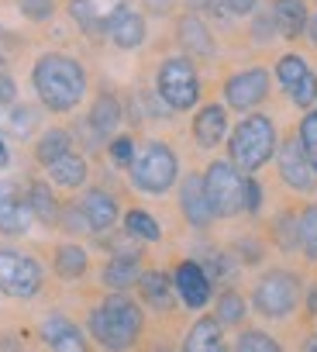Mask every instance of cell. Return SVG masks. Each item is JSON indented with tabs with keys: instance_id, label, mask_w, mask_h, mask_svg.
<instances>
[{
	"instance_id": "6da1fadb",
	"label": "cell",
	"mask_w": 317,
	"mask_h": 352,
	"mask_svg": "<svg viewBox=\"0 0 317 352\" xmlns=\"http://www.w3.org/2000/svg\"><path fill=\"white\" fill-rule=\"evenodd\" d=\"M32 83H35L38 100L49 111H56V114L73 111L83 100V94H86L83 66L73 56H62V52H45L35 63V69H32Z\"/></svg>"
},
{
	"instance_id": "7a4b0ae2",
	"label": "cell",
	"mask_w": 317,
	"mask_h": 352,
	"mask_svg": "<svg viewBox=\"0 0 317 352\" xmlns=\"http://www.w3.org/2000/svg\"><path fill=\"white\" fill-rule=\"evenodd\" d=\"M90 331L93 338L110 349V352H124L138 342L141 335V311L134 300H128L124 294H110L93 314H90Z\"/></svg>"
},
{
	"instance_id": "3957f363",
	"label": "cell",
	"mask_w": 317,
	"mask_h": 352,
	"mask_svg": "<svg viewBox=\"0 0 317 352\" xmlns=\"http://www.w3.org/2000/svg\"><path fill=\"white\" fill-rule=\"evenodd\" d=\"M276 152V128L266 114H248L235 131H231V162L245 173H255L266 166Z\"/></svg>"
},
{
	"instance_id": "277c9868",
	"label": "cell",
	"mask_w": 317,
	"mask_h": 352,
	"mask_svg": "<svg viewBox=\"0 0 317 352\" xmlns=\"http://www.w3.org/2000/svg\"><path fill=\"white\" fill-rule=\"evenodd\" d=\"M180 176L176 152L166 142H148L131 159V184L145 194H166Z\"/></svg>"
},
{
	"instance_id": "5b68a950",
	"label": "cell",
	"mask_w": 317,
	"mask_h": 352,
	"mask_svg": "<svg viewBox=\"0 0 317 352\" xmlns=\"http://www.w3.org/2000/svg\"><path fill=\"white\" fill-rule=\"evenodd\" d=\"M155 94L166 107L173 111H190L197 100H200V76H197V66L187 59V56H173L158 66V76H155Z\"/></svg>"
},
{
	"instance_id": "8992f818",
	"label": "cell",
	"mask_w": 317,
	"mask_h": 352,
	"mask_svg": "<svg viewBox=\"0 0 317 352\" xmlns=\"http://www.w3.org/2000/svg\"><path fill=\"white\" fill-rule=\"evenodd\" d=\"M204 190L211 201L214 218H231L238 211H245V176L238 173L235 162H211L204 173Z\"/></svg>"
},
{
	"instance_id": "52a82bcc",
	"label": "cell",
	"mask_w": 317,
	"mask_h": 352,
	"mask_svg": "<svg viewBox=\"0 0 317 352\" xmlns=\"http://www.w3.org/2000/svg\"><path fill=\"white\" fill-rule=\"evenodd\" d=\"M300 300V280L286 270H269L255 283V307L266 318H286Z\"/></svg>"
},
{
	"instance_id": "ba28073f",
	"label": "cell",
	"mask_w": 317,
	"mask_h": 352,
	"mask_svg": "<svg viewBox=\"0 0 317 352\" xmlns=\"http://www.w3.org/2000/svg\"><path fill=\"white\" fill-rule=\"evenodd\" d=\"M0 290L8 297H35L42 290V270L32 256L14 252V249H0Z\"/></svg>"
},
{
	"instance_id": "9c48e42d",
	"label": "cell",
	"mask_w": 317,
	"mask_h": 352,
	"mask_svg": "<svg viewBox=\"0 0 317 352\" xmlns=\"http://www.w3.org/2000/svg\"><path fill=\"white\" fill-rule=\"evenodd\" d=\"M276 80L283 83V90L290 94V100L296 107H314V100H317V76H314V69L307 66L303 56H293V52L279 56Z\"/></svg>"
},
{
	"instance_id": "30bf717a",
	"label": "cell",
	"mask_w": 317,
	"mask_h": 352,
	"mask_svg": "<svg viewBox=\"0 0 317 352\" xmlns=\"http://www.w3.org/2000/svg\"><path fill=\"white\" fill-rule=\"evenodd\" d=\"M269 97V73L262 66H252V69H242L235 73L228 83H224V100L228 107L235 111H252L255 104H262Z\"/></svg>"
},
{
	"instance_id": "8fae6325",
	"label": "cell",
	"mask_w": 317,
	"mask_h": 352,
	"mask_svg": "<svg viewBox=\"0 0 317 352\" xmlns=\"http://www.w3.org/2000/svg\"><path fill=\"white\" fill-rule=\"evenodd\" d=\"M279 176H283V184L300 190V194H310L314 184H317V173L300 145V138H290L283 148H279Z\"/></svg>"
},
{
	"instance_id": "7c38bea8",
	"label": "cell",
	"mask_w": 317,
	"mask_h": 352,
	"mask_svg": "<svg viewBox=\"0 0 317 352\" xmlns=\"http://www.w3.org/2000/svg\"><path fill=\"white\" fill-rule=\"evenodd\" d=\"M104 35H107L117 49L131 52V49H138V45L145 42V18H141L138 11H131L128 4H117V8L104 18Z\"/></svg>"
},
{
	"instance_id": "4fadbf2b",
	"label": "cell",
	"mask_w": 317,
	"mask_h": 352,
	"mask_svg": "<svg viewBox=\"0 0 317 352\" xmlns=\"http://www.w3.org/2000/svg\"><path fill=\"white\" fill-rule=\"evenodd\" d=\"M32 225V208L28 197L8 180H0V232L4 235H25Z\"/></svg>"
},
{
	"instance_id": "5bb4252c",
	"label": "cell",
	"mask_w": 317,
	"mask_h": 352,
	"mask_svg": "<svg viewBox=\"0 0 317 352\" xmlns=\"http://www.w3.org/2000/svg\"><path fill=\"white\" fill-rule=\"evenodd\" d=\"M173 287H176V294L183 297L187 307H204L211 300V276L200 263H180Z\"/></svg>"
},
{
	"instance_id": "9a60e30c",
	"label": "cell",
	"mask_w": 317,
	"mask_h": 352,
	"mask_svg": "<svg viewBox=\"0 0 317 352\" xmlns=\"http://www.w3.org/2000/svg\"><path fill=\"white\" fill-rule=\"evenodd\" d=\"M180 208H183V218L193 228H207L214 221V211H211V201H207V190H204V176H187L180 184Z\"/></svg>"
},
{
	"instance_id": "2e32d148",
	"label": "cell",
	"mask_w": 317,
	"mask_h": 352,
	"mask_svg": "<svg viewBox=\"0 0 317 352\" xmlns=\"http://www.w3.org/2000/svg\"><path fill=\"white\" fill-rule=\"evenodd\" d=\"M42 338L52 352H90L83 331L66 318V314H49L42 321Z\"/></svg>"
},
{
	"instance_id": "e0dca14e",
	"label": "cell",
	"mask_w": 317,
	"mask_h": 352,
	"mask_svg": "<svg viewBox=\"0 0 317 352\" xmlns=\"http://www.w3.org/2000/svg\"><path fill=\"white\" fill-rule=\"evenodd\" d=\"M228 135V111L221 104H207L200 107V114L193 118V138L200 148H214L221 145V138Z\"/></svg>"
},
{
	"instance_id": "ac0fdd59",
	"label": "cell",
	"mask_w": 317,
	"mask_h": 352,
	"mask_svg": "<svg viewBox=\"0 0 317 352\" xmlns=\"http://www.w3.org/2000/svg\"><path fill=\"white\" fill-rule=\"evenodd\" d=\"M80 211H83L90 232H107L117 221V201L107 190H86L80 201Z\"/></svg>"
},
{
	"instance_id": "d6986e66",
	"label": "cell",
	"mask_w": 317,
	"mask_h": 352,
	"mask_svg": "<svg viewBox=\"0 0 317 352\" xmlns=\"http://www.w3.org/2000/svg\"><path fill=\"white\" fill-rule=\"evenodd\" d=\"M176 35H180V45L190 56H214V35H211V28L204 25V18L197 11H190V14L180 18Z\"/></svg>"
},
{
	"instance_id": "ffe728a7",
	"label": "cell",
	"mask_w": 317,
	"mask_h": 352,
	"mask_svg": "<svg viewBox=\"0 0 317 352\" xmlns=\"http://www.w3.org/2000/svg\"><path fill=\"white\" fill-rule=\"evenodd\" d=\"M307 18H310V11H307L303 0H276V4H272L276 32H279L286 42H293V38H300V35L307 32Z\"/></svg>"
},
{
	"instance_id": "44dd1931",
	"label": "cell",
	"mask_w": 317,
	"mask_h": 352,
	"mask_svg": "<svg viewBox=\"0 0 317 352\" xmlns=\"http://www.w3.org/2000/svg\"><path fill=\"white\" fill-rule=\"evenodd\" d=\"M138 290H141L145 304L155 307V311H173V304H176V287H173V280H169L166 273H158V270L141 273V276H138Z\"/></svg>"
},
{
	"instance_id": "7402d4cb",
	"label": "cell",
	"mask_w": 317,
	"mask_h": 352,
	"mask_svg": "<svg viewBox=\"0 0 317 352\" xmlns=\"http://www.w3.org/2000/svg\"><path fill=\"white\" fill-rule=\"evenodd\" d=\"M86 124L93 128V135L110 138V135L117 131V124H121V104H117V97H114V94H100V97L93 100L90 114H86Z\"/></svg>"
},
{
	"instance_id": "603a6c76",
	"label": "cell",
	"mask_w": 317,
	"mask_h": 352,
	"mask_svg": "<svg viewBox=\"0 0 317 352\" xmlns=\"http://www.w3.org/2000/svg\"><path fill=\"white\" fill-rule=\"evenodd\" d=\"M187 352H228L224 335H221V321L218 318H200L190 335H187Z\"/></svg>"
},
{
	"instance_id": "cb8c5ba5",
	"label": "cell",
	"mask_w": 317,
	"mask_h": 352,
	"mask_svg": "<svg viewBox=\"0 0 317 352\" xmlns=\"http://www.w3.org/2000/svg\"><path fill=\"white\" fill-rule=\"evenodd\" d=\"M138 276H141L138 256H114V259L104 266V283H107L114 294H124L128 287H134Z\"/></svg>"
},
{
	"instance_id": "d4e9b609",
	"label": "cell",
	"mask_w": 317,
	"mask_h": 352,
	"mask_svg": "<svg viewBox=\"0 0 317 352\" xmlns=\"http://www.w3.org/2000/svg\"><path fill=\"white\" fill-rule=\"evenodd\" d=\"M28 208H32V218L42 221L45 228H52L62 214H59V204H56V194L49 190V184H32L28 187Z\"/></svg>"
},
{
	"instance_id": "484cf974",
	"label": "cell",
	"mask_w": 317,
	"mask_h": 352,
	"mask_svg": "<svg viewBox=\"0 0 317 352\" xmlns=\"http://www.w3.org/2000/svg\"><path fill=\"white\" fill-rule=\"evenodd\" d=\"M49 176H52L56 187H80L86 180V162L76 152H66L62 159H56L49 166Z\"/></svg>"
},
{
	"instance_id": "4316f807",
	"label": "cell",
	"mask_w": 317,
	"mask_h": 352,
	"mask_svg": "<svg viewBox=\"0 0 317 352\" xmlns=\"http://www.w3.org/2000/svg\"><path fill=\"white\" fill-rule=\"evenodd\" d=\"M69 148H73V138H69V131H62V128H52V131H45V135L38 138L35 159H38L42 166H52V162H56V159H62Z\"/></svg>"
},
{
	"instance_id": "83f0119b",
	"label": "cell",
	"mask_w": 317,
	"mask_h": 352,
	"mask_svg": "<svg viewBox=\"0 0 317 352\" xmlns=\"http://www.w3.org/2000/svg\"><path fill=\"white\" fill-rule=\"evenodd\" d=\"M296 245L307 259H317V204H307L296 218Z\"/></svg>"
},
{
	"instance_id": "f1b7e54d",
	"label": "cell",
	"mask_w": 317,
	"mask_h": 352,
	"mask_svg": "<svg viewBox=\"0 0 317 352\" xmlns=\"http://www.w3.org/2000/svg\"><path fill=\"white\" fill-rule=\"evenodd\" d=\"M56 273L66 280H76L86 273V252L80 245H59L56 249Z\"/></svg>"
},
{
	"instance_id": "f546056e",
	"label": "cell",
	"mask_w": 317,
	"mask_h": 352,
	"mask_svg": "<svg viewBox=\"0 0 317 352\" xmlns=\"http://www.w3.org/2000/svg\"><path fill=\"white\" fill-rule=\"evenodd\" d=\"M124 235H131V239H138V242H158V221L152 218V214H145V211H128L124 214Z\"/></svg>"
},
{
	"instance_id": "4dcf8cb0",
	"label": "cell",
	"mask_w": 317,
	"mask_h": 352,
	"mask_svg": "<svg viewBox=\"0 0 317 352\" xmlns=\"http://www.w3.org/2000/svg\"><path fill=\"white\" fill-rule=\"evenodd\" d=\"M69 18H73L86 35H100V32H104V18L97 14L93 0H69Z\"/></svg>"
},
{
	"instance_id": "1f68e13d",
	"label": "cell",
	"mask_w": 317,
	"mask_h": 352,
	"mask_svg": "<svg viewBox=\"0 0 317 352\" xmlns=\"http://www.w3.org/2000/svg\"><path fill=\"white\" fill-rule=\"evenodd\" d=\"M296 138H300V145H303V152H307V159H310V166L317 173V111H307L303 114Z\"/></svg>"
},
{
	"instance_id": "d6a6232c",
	"label": "cell",
	"mask_w": 317,
	"mask_h": 352,
	"mask_svg": "<svg viewBox=\"0 0 317 352\" xmlns=\"http://www.w3.org/2000/svg\"><path fill=\"white\" fill-rule=\"evenodd\" d=\"M235 352H283L279 342L266 331H245L238 342H235Z\"/></svg>"
},
{
	"instance_id": "836d02e7",
	"label": "cell",
	"mask_w": 317,
	"mask_h": 352,
	"mask_svg": "<svg viewBox=\"0 0 317 352\" xmlns=\"http://www.w3.org/2000/svg\"><path fill=\"white\" fill-rule=\"evenodd\" d=\"M242 318H245V300L235 290L221 294V300H218V321L221 324H238Z\"/></svg>"
},
{
	"instance_id": "e575fe53",
	"label": "cell",
	"mask_w": 317,
	"mask_h": 352,
	"mask_svg": "<svg viewBox=\"0 0 317 352\" xmlns=\"http://www.w3.org/2000/svg\"><path fill=\"white\" fill-rule=\"evenodd\" d=\"M18 8H21V14L28 18V21H49L52 14H56V0H18Z\"/></svg>"
},
{
	"instance_id": "d590c367",
	"label": "cell",
	"mask_w": 317,
	"mask_h": 352,
	"mask_svg": "<svg viewBox=\"0 0 317 352\" xmlns=\"http://www.w3.org/2000/svg\"><path fill=\"white\" fill-rule=\"evenodd\" d=\"M35 128H38V111H35V107H18V111L11 114V131H14L18 138H28Z\"/></svg>"
},
{
	"instance_id": "8d00e7d4",
	"label": "cell",
	"mask_w": 317,
	"mask_h": 352,
	"mask_svg": "<svg viewBox=\"0 0 317 352\" xmlns=\"http://www.w3.org/2000/svg\"><path fill=\"white\" fill-rule=\"evenodd\" d=\"M276 239L283 249H293L296 245V218L293 214H279L276 218Z\"/></svg>"
},
{
	"instance_id": "74e56055",
	"label": "cell",
	"mask_w": 317,
	"mask_h": 352,
	"mask_svg": "<svg viewBox=\"0 0 317 352\" xmlns=\"http://www.w3.org/2000/svg\"><path fill=\"white\" fill-rule=\"evenodd\" d=\"M110 159H114L117 166H131V159H134V142H131L128 135L110 138Z\"/></svg>"
},
{
	"instance_id": "f35d334b",
	"label": "cell",
	"mask_w": 317,
	"mask_h": 352,
	"mask_svg": "<svg viewBox=\"0 0 317 352\" xmlns=\"http://www.w3.org/2000/svg\"><path fill=\"white\" fill-rule=\"evenodd\" d=\"M252 35H255V42H272L279 35L276 32V21H272V11H266V14H259L252 21Z\"/></svg>"
},
{
	"instance_id": "ab89813d",
	"label": "cell",
	"mask_w": 317,
	"mask_h": 352,
	"mask_svg": "<svg viewBox=\"0 0 317 352\" xmlns=\"http://www.w3.org/2000/svg\"><path fill=\"white\" fill-rule=\"evenodd\" d=\"M259 208H262V187L252 180V176H245V211L255 214Z\"/></svg>"
},
{
	"instance_id": "60d3db41",
	"label": "cell",
	"mask_w": 317,
	"mask_h": 352,
	"mask_svg": "<svg viewBox=\"0 0 317 352\" xmlns=\"http://www.w3.org/2000/svg\"><path fill=\"white\" fill-rule=\"evenodd\" d=\"M14 97H18V83L8 73H0V107H11Z\"/></svg>"
},
{
	"instance_id": "b9f144b4",
	"label": "cell",
	"mask_w": 317,
	"mask_h": 352,
	"mask_svg": "<svg viewBox=\"0 0 317 352\" xmlns=\"http://www.w3.org/2000/svg\"><path fill=\"white\" fill-rule=\"evenodd\" d=\"M255 4L259 0H228V14L231 18H248V14H255Z\"/></svg>"
},
{
	"instance_id": "7bdbcfd3",
	"label": "cell",
	"mask_w": 317,
	"mask_h": 352,
	"mask_svg": "<svg viewBox=\"0 0 317 352\" xmlns=\"http://www.w3.org/2000/svg\"><path fill=\"white\" fill-rule=\"evenodd\" d=\"M173 4H176V0H145L148 14H169V11H173Z\"/></svg>"
},
{
	"instance_id": "ee69618b",
	"label": "cell",
	"mask_w": 317,
	"mask_h": 352,
	"mask_svg": "<svg viewBox=\"0 0 317 352\" xmlns=\"http://www.w3.org/2000/svg\"><path fill=\"white\" fill-rule=\"evenodd\" d=\"M307 42H310V45L317 49V11H314V14L307 18Z\"/></svg>"
},
{
	"instance_id": "f6af8a7d",
	"label": "cell",
	"mask_w": 317,
	"mask_h": 352,
	"mask_svg": "<svg viewBox=\"0 0 317 352\" xmlns=\"http://www.w3.org/2000/svg\"><path fill=\"white\" fill-rule=\"evenodd\" d=\"M8 162H11V152H8V145H4V142H0V169H4Z\"/></svg>"
},
{
	"instance_id": "bcb514c9",
	"label": "cell",
	"mask_w": 317,
	"mask_h": 352,
	"mask_svg": "<svg viewBox=\"0 0 317 352\" xmlns=\"http://www.w3.org/2000/svg\"><path fill=\"white\" fill-rule=\"evenodd\" d=\"M300 352H317V335H310L307 342H303V349Z\"/></svg>"
},
{
	"instance_id": "7dc6e473",
	"label": "cell",
	"mask_w": 317,
	"mask_h": 352,
	"mask_svg": "<svg viewBox=\"0 0 317 352\" xmlns=\"http://www.w3.org/2000/svg\"><path fill=\"white\" fill-rule=\"evenodd\" d=\"M307 307H310V314H317V287L310 290V300H307Z\"/></svg>"
},
{
	"instance_id": "c3c4849f",
	"label": "cell",
	"mask_w": 317,
	"mask_h": 352,
	"mask_svg": "<svg viewBox=\"0 0 317 352\" xmlns=\"http://www.w3.org/2000/svg\"><path fill=\"white\" fill-rule=\"evenodd\" d=\"M0 73H4V56H0Z\"/></svg>"
},
{
	"instance_id": "681fc988",
	"label": "cell",
	"mask_w": 317,
	"mask_h": 352,
	"mask_svg": "<svg viewBox=\"0 0 317 352\" xmlns=\"http://www.w3.org/2000/svg\"><path fill=\"white\" fill-rule=\"evenodd\" d=\"M0 35H4V25H0Z\"/></svg>"
}]
</instances>
